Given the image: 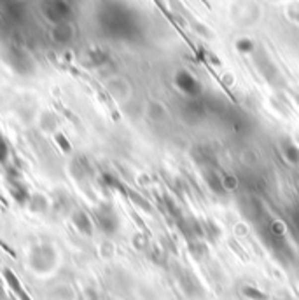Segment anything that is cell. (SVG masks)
<instances>
[{
	"instance_id": "3",
	"label": "cell",
	"mask_w": 299,
	"mask_h": 300,
	"mask_svg": "<svg viewBox=\"0 0 299 300\" xmlns=\"http://www.w3.org/2000/svg\"><path fill=\"white\" fill-rule=\"evenodd\" d=\"M243 293L252 300H266V295H264V293H261L259 290H255V288H250V286H245Z\"/></svg>"
},
{
	"instance_id": "4",
	"label": "cell",
	"mask_w": 299,
	"mask_h": 300,
	"mask_svg": "<svg viewBox=\"0 0 299 300\" xmlns=\"http://www.w3.org/2000/svg\"><path fill=\"white\" fill-rule=\"evenodd\" d=\"M9 156V148H7V143H5L4 136H2V131H0V163H5Z\"/></svg>"
},
{
	"instance_id": "1",
	"label": "cell",
	"mask_w": 299,
	"mask_h": 300,
	"mask_svg": "<svg viewBox=\"0 0 299 300\" xmlns=\"http://www.w3.org/2000/svg\"><path fill=\"white\" fill-rule=\"evenodd\" d=\"M177 84H179L180 89L187 94H196L198 91H200V84H198L196 80H194L193 77L186 72H180L179 75H177Z\"/></svg>"
},
{
	"instance_id": "2",
	"label": "cell",
	"mask_w": 299,
	"mask_h": 300,
	"mask_svg": "<svg viewBox=\"0 0 299 300\" xmlns=\"http://www.w3.org/2000/svg\"><path fill=\"white\" fill-rule=\"evenodd\" d=\"M284 154H285V159L291 164H299V148L296 147V145L287 143L284 147Z\"/></svg>"
},
{
	"instance_id": "5",
	"label": "cell",
	"mask_w": 299,
	"mask_h": 300,
	"mask_svg": "<svg viewBox=\"0 0 299 300\" xmlns=\"http://www.w3.org/2000/svg\"><path fill=\"white\" fill-rule=\"evenodd\" d=\"M236 47H238V51H241V53H248V51H252V49H254V44H252L250 40L243 39V40H238Z\"/></svg>"
}]
</instances>
